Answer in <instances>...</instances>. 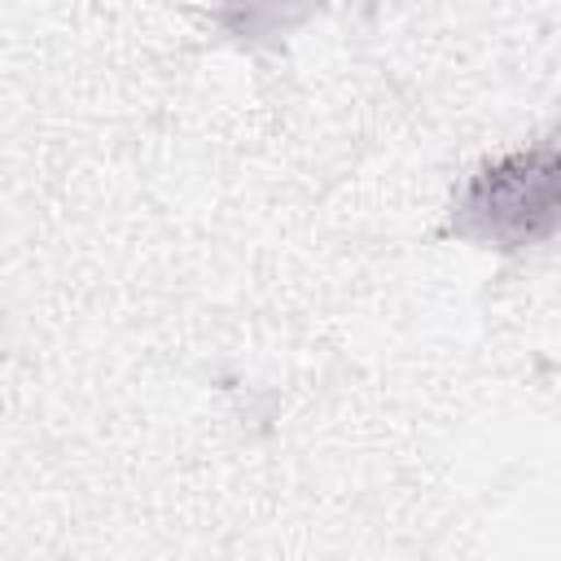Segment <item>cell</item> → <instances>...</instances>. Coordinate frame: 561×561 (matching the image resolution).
Listing matches in <instances>:
<instances>
[{
  "instance_id": "obj_1",
  "label": "cell",
  "mask_w": 561,
  "mask_h": 561,
  "mask_svg": "<svg viewBox=\"0 0 561 561\" xmlns=\"http://www.w3.org/2000/svg\"><path fill=\"white\" fill-rule=\"evenodd\" d=\"M456 232L522 250L561 228V145H530L486 162L456 202Z\"/></svg>"
}]
</instances>
